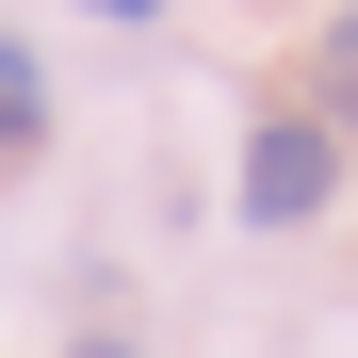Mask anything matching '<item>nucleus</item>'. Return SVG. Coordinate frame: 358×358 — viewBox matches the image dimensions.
Here are the masks:
<instances>
[{
    "mask_svg": "<svg viewBox=\"0 0 358 358\" xmlns=\"http://www.w3.org/2000/svg\"><path fill=\"white\" fill-rule=\"evenodd\" d=\"M310 98H326L342 131H358V0H342V17H326V49H310Z\"/></svg>",
    "mask_w": 358,
    "mask_h": 358,
    "instance_id": "obj_3",
    "label": "nucleus"
},
{
    "mask_svg": "<svg viewBox=\"0 0 358 358\" xmlns=\"http://www.w3.org/2000/svg\"><path fill=\"white\" fill-rule=\"evenodd\" d=\"M326 179H342L326 114H277V131L245 147V212H261V228H310V212H326Z\"/></svg>",
    "mask_w": 358,
    "mask_h": 358,
    "instance_id": "obj_1",
    "label": "nucleus"
},
{
    "mask_svg": "<svg viewBox=\"0 0 358 358\" xmlns=\"http://www.w3.org/2000/svg\"><path fill=\"white\" fill-rule=\"evenodd\" d=\"M0 147H49V66L0 33Z\"/></svg>",
    "mask_w": 358,
    "mask_h": 358,
    "instance_id": "obj_2",
    "label": "nucleus"
},
{
    "mask_svg": "<svg viewBox=\"0 0 358 358\" xmlns=\"http://www.w3.org/2000/svg\"><path fill=\"white\" fill-rule=\"evenodd\" d=\"M98 17H163V0H98Z\"/></svg>",
    "mask_w": 358,
    "mask_h": 358,
    "instance_id": "obj_4",
    "label": "nucleus"
},
{
    "mask_svg": "<svg viewBox=\"0 0 358 358\" xmlns=\"http://www.w3.org/2000/svg\"><path fill=\"white\" fill-rule=\"evenodd\" d=\"M66 358H131V342H66Z\"/></svg>",
    "mask_w": 358,
    "mask_h": 358,
    "instance_id": "obj_5",
    "label": "nucleus"
}]
</instances>
